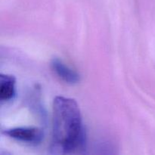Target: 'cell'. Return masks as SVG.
I'll return each instance as SVG.
<instances>
[{"mask_svg":"<svg viewBox=\"0 0 155 155\" xmlns=\"http://www.w3.org/2000/svg\"><path fill=\"white\" fill-rule=\"evenodd\" d=\"M51 67L56 75L65 83L76 84L80 82V75L58 58L51 60Z\"/></svg>","mask_w":155,"mask_h":155,"instance_id":"obj_3","label":"cell"},{"mask_svg":"<svg viewBox=\"0 0 155 155\" xmlns=\"http://www.w3.org/2000/svg\"><path fill=\"white\" fill-rule=\"evenodd\" d=\"M86 144V132L77 101L56 97L53 101L51 150L55 154H72L84 149Z\"/></svg>","mask_w":155,"mask_h":155,"instance_id":"obj_1","label":"cell"},{"mask_svg":"<svg viewBox=\"0 0 155 155\" xmlns=\"http://www.w3.org/2000/svg\"><path fill=\"white\" fill-rule=\"evenodd\" d=\"M16 80L13 76L0 75V99L2 101H9L15 95Z\"/></svg>","mask_w":155,"mask_h":155,"instance_id":"obj_4","label":"cell"},{"mask_svg":"<svg viewBox=\"0 0 155 155\" xmlns=\"http://www.w3.org/2000/svg\"><path fill=\"white\" fill-rule=\"evenodd\" d=\"M3 133L15 140L30 144L39 143L43 138L42 131L34 127H18L5 130Z\"/></svg>","mask_w":155,"mask_h":155,"instance_id":"obj_2","label":"cell"}]
</instances>
